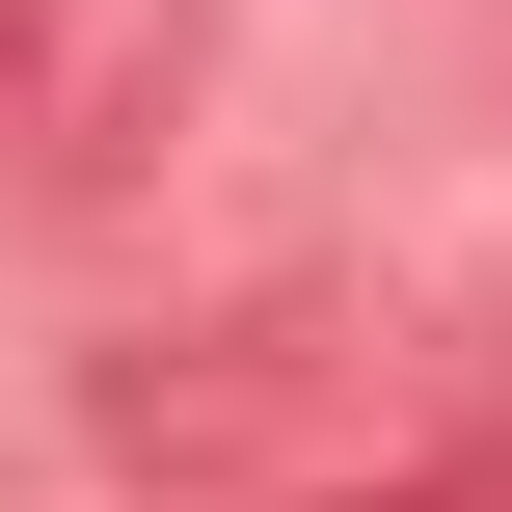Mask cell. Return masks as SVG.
<instances>
[{
	"instance_id": "1",
	"label": "cell",
	"mask_w": 512,
	"mask_h": 512,
	"mask_svg": "<svg viewBox=\"0 0 512 512\" xmlns=\"http://www.w3.org/2000/svg\"><path fill=\"white\" fill-rule=\"evenodd\" d=\"M189 54H216V0H0V135L27 162H135L189 108Z\"/></svg>"
}]
</instances>
